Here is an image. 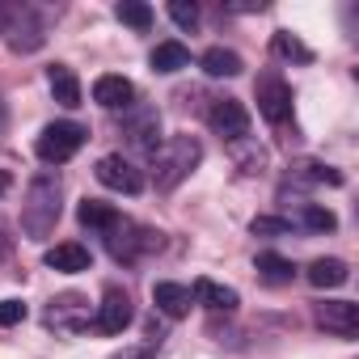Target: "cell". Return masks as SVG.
I'll list each match as a JSON object with an SVG mask.
<instances>
[{
    "label": "cell",
    "mask_w": 359,
    "mask_h": 359,
    "mask_svg": "<svg viewBox=\"0 0 359 359\" xmlns=\"http://www.w3.org/2000/svg\"><path fill=\"white\" fill-rule=\"evenodd\" d=\"M203 161V144L195 135H169L156 152H152V177H156V191H173L177 182L199 169Z\"/></svg>",
    "instance_id": "cell-1"
},
{
    "label": "cell",
    "mask_w": 359,
    "mask_h": 359,
    "mask_svg": "<svg viewBox=\"0 0 359 359\" xmlns=\"http://www.w3.org/2000/svg\"><path fill=\"white\" fill-rule=\"evenodd\" d=\"M55 220H60V177L39 173L26 191V203H22V233L30 241H47Z\"/></svg>",
    "instance_id": "cell-2"
},
{
    "label": "cell",
    "mask_w": 359,
    "mask_h": 359,
    "mask_svg": "<svg viewBox=\"0 0 359 359\" xmlns=\"http://www.w3.org/2000/svg\"><path fill=\"white\" fill-rule=\"evenodd\" d=\"M85 135H89V131H85L81 123H47L34 148H39V156H43L47 165H64V161H72V156L81 152Z\"/></svg>",
    "instance_id": "cell-3"
},
{
    "label": "cell",
    "mask_w": 359,
    "mask_h": 359,
    "mask_svg": "<svg viewBox=\"0 0 359 359\" xmlns=\"http://www.w3.org/2000/svg\"><path fill=\"white\" fill-rule=\"evenodd\" d=\"M110 254L114 258H123V262H135L140 254H152V250H161V233H152V229H140V224H131V220H118L114 229H110Z\"/></svg>",
    "instance_id": "cell-4"
},
{
    "label": "cell",
    "mask_w": 359,
    "mask_h": 359,
    "mask_svg": "<svg viewBox=\"0 0 359 359\" xmlns=\"http://www.w3.org/2000/svg\"><path fill=\"white\" fill-rule=\"evenodd\" d=\"M97 182L110 187V191H118V195H140V191H144V173H140L127 156L110 152V156L97 161Z\"/></svg>",
    "instance_id": "cell-5"
},
{
    "label": "cell",
    "mask_w": 359,
    "mask_h": 359,
    "mask_svg": "<svg viewBox=\"0 0 359 359\" xmlns=\"http://www.w3.org/2000/svg\"><path fill=\"white\" fill-rule=\"evenodd\" d=\"M208 123H212V131L224 135V140H245V131H250V110H245L237 97H216L212 110H208Z\"/></svg>",
    "instance_id": "cell-6"
},
{
    "label": "cell",
    "mask_w": 359,
    "mask_h": 359,
    "mask_svg": "<svg viewBox=\"0 0 359 359\" xmlns=\"http://www.w3.org/2000/svg\"><path fill=\"white\" fill-rule=\"evenodd\" d=\"M135 309H131V296L123 287H106L102 292V304H97V330L102 334H123L131 325Z\"/></svg>",
    "instance_id": "cell-7"
},
{
    "label": "cell",
    "mask_w": 359,
    "mask_h": 359,
    "mask_svg": "<svg viewBox=\"0 0 359 359\" xmlns=\"http://www.w3.org/2000/svg\"><path fill=\"white\" fill-rule=\"evenodd\" d=\"M317 325L338 334V338H351V334H359V304L355 300H321L317 304Z\"/></svg>",
    "instance_id": "cell-8"
},
{
    "label": "cell",
    "mask_w": 359,
    "mask_h": 359,
    "mask_svg": "<svg viewBox=\"0 0 359 359\" xmlns=\"http://www.w3.org/2000/svg\"><path fill=\"white\" fill-rule=\"evenodd\" d=\"M258 110L266 123H283L292 114V89L279 76H262L258 81Z\"/></svg>",
    "instance_id": "cell-9"
},
{
    "label": "cell",
    "mask_w": 359,
    "mask_h": 359,
    "mask_svg": "<svg viewBox=\"0 0 359 359\" xmlns=\"http://www.w3.org/2000/svg\"><path fill=\"white\" fill-rule=\"evenodd\" d=\"M47 321H51L55 330H64V334H76L81 325H89V300H85V296H76V292H68V296L51 300Z\"/></svg>",
    "instance_id": "cell-10"
},
{
    "label": "cell",
    "mask_w": 359,
    "mask_h": 359,
    "mask_svg": "<svg viewBox=\"0 0 359 359\" xmlns=\"http://www.w3.org/2000/svg\"><path fill=\"white\" fill-rule=\"evenodd\" d=\"M191 300H195V304H203V309H212V313H233V309L241 304V296H237L233 287L216 283V279H195Z\"/></svg>",
    "instance_id": "cell-11"
},
{
    "label": "cell",
    "mask_w": 359,
    "mask_h": 359,
    "mask_svg": "<svg viewBox=\"0 0 359 359\" xmlns=\"http://www.w3.org/2000/svg\"><path fill=\"white\" fill-rule=\"evenodd\" d=\"M131 97H135V85L127 76H97L93 81V102L106 110H127Z\"/></svg>",
    "instance_id": "cell-12"
},
{
    "label": "cell",
    "mask_w": 359,
    "mask_h": 359,
    "mask_svg": "<svg viewBox=\"0 0 359 359\" xmlns=\"http://www.w3.org/2000/svg\"><path fill=\"white\" fill-rule=\"evenodd\" d=\"M51 271H60V275H81V271H89V250L85 245H76V241H60V245H51L47 250V258H43Z\"/></svg>",
    "instance_id": "cell-13"
},
{
    "label": "cell",
    "mask_w": 359,
    "mask_h": 359,
    "mask_svg": "<svg viewBox=\"0 0 359 359\" xmlns=\"http://www.w3.org/2000/svg\"><path fill=\"white\" fill-rule=\"evenodd\" d=\"M152 304L165 317H187L195 300H191V287H182V283H152Z\"/></svg>",
    "instance_id": "cell-14"
},
{
    "label": "cell",
    "mask_w": 359,
    "mask_h": 359,
    "mask_svg": "<svg viewBox=\"0 0 359 359\" xmlns=\"http://www.w3.org/2000/svg\"><path fill=\"white\" fill-rule=\"evenodd\" d=\"M47 81H51V93H55V102H60V106H68V110H76V106H81V81H76V72H72V68L55 64V68L47 72Z\"/></svg>",
    "instance_id": "cell-15"
},
{
    "label": "cell",
    "mask_w": 359,
    "mask_h": 359,
    "mask_svg": "<svg viewBox=\"0 0 359 359\" xmlns=\"http://www.w3.org/2000/svg\"><path fill=\"white\" fill-rule=\"evenodd\" d=\"M182 68H191V51H187L182 43H156V51H152V72L173 76V72H182Z\"/></svg>",
    "instance_id": "cell-16"
},
{
    "label": "cell",
    "mask_w": 359,
    "mask_h": 359,
    "mask_svg": "<svg viewBox=\"0 0 359 359\" xmlns=\"http://www.w3.org/2000/svg\"><path fill=\"white\" fill-rule=\"evenodd\" d=\"M76 220H81L85 229H102V233H110L123 216H118L110 203H102V199H85V203L76 208Z\"/></svg>",
    "instance_id": "cell-17"
},
{
    "label": "cell",
    "mask_w": 359,
    "mask_h": 359,
    "mask_svg": "<svg viewBox=\"0 0 359 359\" xmlns=\"http://www.w3.org/2000/svg\"><path fill=\"white\" fill-rule=\"evenodd\" d=\"M346 279H351V271H346L342 258H317V262L309 266V283H313V287H342Z\"/></svg>",
    "instance_id": "cell-18"
},
{
    "label": "cell",
    "mask_w": 359,
    "mask_h": 359,
    "mask_svg": "<svg viewBox=\"0 0 359 359\" xmlns=\"http://www.w3.org/2000/svg\"><path fill=\"white\" fill-rule=\"evenodd\" d=\"M199 68L208 72V76H241V55L237 51H224V47H212V51H203V60H199Z\"/></svg>",
    "instance_id": "cell-19"
},
{
    "label": "cell",
    "mask_w": 359,
    "mask_h": 359,
    "mask_svg": "<svg viewBox=\"0 0 359 359\" xmlns=\"http://www.w3.org/2000/svg\"><path fill=\"white\" fill-rule=\"evenodd\" d=\"M258 275L266 279V283H292V275H296V266L283 258V254H258Z\"/></svg>",
    "instance_id": "cell-20"
},
{
    "label": "cell",
    "mask_w": 359,
    "mask_h": 359,
    "mask_svg": "<svg viewBox=\"0 0 359 359\" xmlns=\"http://www.w3.org/2000/svg\"><path fill=\"white\" fill-rule=\"evenodd\" d=\"M156 131H161V118H156V110H144L131 127H127V135L140 144V148H148V152H156Z\"/></svg>",
    "instance_id": "cell-21"
},
{
    "label": "cell",
    "mask_w": 359,
    "mask_h": 359,
    "mask_svg": "<svg viewBox=\"0 0 359 359\" xmlns=\"http://www.w3.org/2000/svg\"><path fill=\"white\" fill-rule=\"evenodd\" d=\"M271 51H275L279 60H296V64H309V60H313V51H309L296 34H287V30H279V34L271 39Z\"/></svg>",
    "instance_id": "cell-22"
},
{
    "label": "cell",
    "mask_w": 359,
    "mask_h": 359,
    "mask_svg": "<svg viewBox=\"0 0 359 359\" xmlns=\"http://www.w3.org/2000/svg\"><path fill=\"white\" fill-rule=\"evenodd\" d=\"M114 13H118V22H123V26H131V30H140V34L152 26V9H148V5H140V0H123Z\"/></svg>",
    "instance_id": "cell-23"
},
{
    "label": "cell",
    "mask_w": 359,
    "mask_h": 359,
    "mask_svg": "<svg viewBox=\"0 0 359 359\" xmlns=\"http://www.w3.org/2000/svg\"><path fill=\"white\" fill-rule=\"evenodd\" d=\"M304 229H313V233H334L338 229V220H334V212L330 208H317V203H304Z\"/></svg>",
    "instance_id": "cell-24"
},
{
    "label": "cell",
    "mask_w": 359,
    "mask_h": 359,
    "mask_svg": "<svg viewBox=\"0 0 359 359\" xmlns=\"http://www.w3.org/2000/svg\"><path fill=\"white\" fill-rule=\"evenodd\" d=\"M169 18L182 26V30H195V26H199V9L187 5V0H173V5H169Z\"/></svg>",
    "instance_id": "cell-25"
},
{
    "label": "cell",
    "mask_w": 359,
    "mask_h": 359,
    "mask_svg": "<svg viewBox=\"0 0 359 359\" xmlns=\"http://www.w3.org/2000/svg\"><path fill=\"white\" fill-rule=\"evenodd\" d=\"M26 313H30L26 300H13V296H9V300H0V325H22Z\"/></svg>",
    "instance_id": "cell-26"
},
{
    "label": "cell",
    "mask_w": 359,
    "mask_h": 359,
    "mask_svg": "<svg viewBox=\"0 0 359 359\" xmlns=\"http://www.w3.org/2000/svg\"><path fill=\"white\" fill-rule=\"evenodd\" d=\"M250 229H254V237H275V233H292V224H287V220H275V216H258V220H254Z\"/></svg>",
    "instance_id": "cell-27"
},
{
    "label": "cell",
    "mask_w": 359,
    "mask_h": 359,
    "mask_svg": "<svg viewBox=\"0 0 359 359\" xmlns=\"http://www.w3.org/2000/svg\"><path fill=\"white\" fill-rule=\"evenodd\" d=\"M161 346V334H152L148 342H140V346H127V351H118V355H110V359H152V351Z\"/></svg>",
    "instance_id": "cell-28"
},
{
    "label": "cell",
    "mask_w": 359,
    "mask_h": 359,
    "mask_svg": "<svg viewBox=\"0 0 359 359\" xmlns=\"http://www.w3.org/2000/svg\"><path fill=\"white\" fill-rule=\"evenodd\" d=\"M9 182H13V177H9L5 169H0V195H5V191H9Z\"/></svg>",
    "instance_id": "cell-29"
}]
</instances>
